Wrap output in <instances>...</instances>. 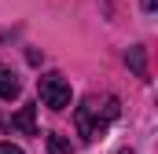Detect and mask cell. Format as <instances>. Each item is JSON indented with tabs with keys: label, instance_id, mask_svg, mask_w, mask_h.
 Listing matches in <instances>:
<instances>
[{
	"label": "cell",
	"instance_id": "3957f363",
	"mask_svg": "<svg viewBox=\"0 0 158 154\" xmlns=\"http://www.w3.org/2000/svg\"><path fill=\"white\" fill-rule=\"evenodd\" d=\"M19 92H22V84H19L15 70L0 63V99H19Z\"/></svg>",
	"mask_w": 158,
	"mask_h": 154
},
{
	"label": "cell",
	"instance_id": "277c9868",
	"mask_svg": "<svg viewBox=\"0 0 158 154\" xmlns=\"http://www.w3.org/2000/svg\"><path fill=\"white\" fill-rule=\"evenodd\" d=\"M33 110H37V107L30 103V107H22L19 114L11 117V125H15L19 132H26V136H37V121H33Z\"/></svg>",
	"mask_w": 158,
	"mask_h": 154
},
{
	"label": "cell",
	"instance_id": "8992f818",
	"mask_svg": "<svg viewBox=\"0 0 158 154\" xmlns=\"http://www.w3.org/2000/svg\"><path fill=\"white\" fill-rule=\"evenodd\" d=\"M129 63L140 77H147V66H143V48H129Z\"/></svg>",
	"mask_w": 158,
	"mask_h": 154
},
{
	"label": "cell",
	"instance_id": "9c48e42d",
	"mask_svg": "<svg viewBox=\"0 0 158 154\" xmlns=\"http://www.w3.org/2000/svg\"><path fill=\"white\" fill-rule=\"evenodd\" d=\"M118 154H132V151H118Z\"/></svg>",
	"mask_w": 158,
	"mask_h": 154
},
{
	"label": "cell",
	"instance_id": "52a82bcc",
	"mask_svg": "<svg viewBox=\"0 0 158 154\" xmlns=\"http://www.w3.org/2000/svg\"><path fill=\"white\" fill-rule=\"evenodd\" d=\"M0 154H22V147H15V143H0Z\"/></svg>",
	"mask_w": 158,
	"mask_h": 154
},
{
	"label": "cell",
	"instance_id": "5b68a950",
	"mask_svg": "<svg viewBox=\"0 0 158 154\" xmlns=\"http://www.w3.org/2000/svg\"><path fill=\"white\" fill-rule=\"evenodd\" d=\"M48 154H74V143H70L66 136L52 132V136H48Z\"/></svg>",
	"mask_w": 158,
	"mask_h": 154
},
{
	"label": "cell",
	"instance_id": "7a4b0ae2",
	"mask_svg": "<svg viewBox=\"0 0 158 154\" xmlns=\"http://www.w3.org/2000/svg\"><path fill=\"white\" fill-rule=\"evenodd\" d=\"M37 92H40V99H44V107H52V110H66L70 107V81L63 74H44L37 81Z\"/></svg>",
	"mask_w": 158,
	"mask_h": 154
},
{
	"label": "cell",
	"instance_id": "6da1fadb",
	"mask_svg": "<svg viewBox=\"0 0 158 154\" xmlns=\"http://www.w3.org/2000/svg\"><path fill=\"white\" fill-rule=\"evenodd\" d=\"M118 117V99L114 95H88L85 103L77 107V132L85 140H96V136H103L107 132V125Z\"/></svg>",
	"mask_w": 158,
	"mask_h": 154
},
{
	"label": "cell",
	"instance_id": "ba28073f",
	"mask_svg": "<svg viewBox=\"0 0 158 154\" xmlns=\"http://www.w3.org/2000/svg\"><path fill=\"white\" fill-rule=\"evenodd\" d=\"M140 4H143V11H155L158 7V0H140Z\"/></svg>",
	"mask_w": 158,
	"mask_h": 154
}]
</instances>
